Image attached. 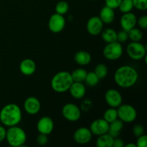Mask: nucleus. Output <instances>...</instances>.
Instances as JSON below:
<instances>
[{
	"label": "nucleus",
	"instance_id": "1",
	"mask_svg": "<svg viewBox=\"0 0 147 147\" xmlns=\"http://www.w3.org/2000/svg\"><path fill=\"white\" fill-rule=\"evenodd\" d=\"M139 79L138 72L130 65L119 67L114 73L115 83L123 88H129L134 86Z\"/></svg>",
	"mask_w": 147,
	"mask_h": 147
},
{
	"label": "nucleus",
	"instance_id": "2",
	"mask_svg": "<svg viewBox=\"0 0 147 147\" xmlns=\"http://www.w3.org/2000/svg\"><path fill=\"white\" fill-rule=\"evenodd\" d=\"M21 120L22 111L17 104H7L0 111V122L4 126L8 127L17 126Z\"/></svg>",
	"mask_w": 147,
	"mask_h": 147
},
{
	"label": "nucleus",
	"instance_id": "3",
	"mask_svg": "<svg viewBox=\"0 0 147 147\" xmlns=\"http://www.w3.org/2000/svg\"><path fill=\"white\" fill-rule=\"evenodd\" d=\"M73 83L70 73L67 71H60L56 73L51 80V87L57 93H65L70 88Z\"/></svg>",
	"mask_w": 147,
	"mask_h": 147
},
{
	"label": "nucleus",
	"instance_id": "4",
	"mask_svg": "<svg viewBox=\"0 0 147 147\" xmlns=\"http://www.w3.org/2000/svg\"><path fill=\"white\" fill-rule=\"evenodd\" d=\"M7 143L13 147H22L27 141V134L22 128L17 126L9 127L6 134Z\"/></svg>",
	"mask_w": 147,
	"mask_h": 147
},
{
	"label": "nucleus",
	"instance_id": "5",
	"mask_svg": "<svg viewBox=\"0 0 147 147\" xmlns=\"http://www.w3.org/2000/svg\"><path fill=\"white\" fill-rule=\"evenodd\" d=\"M118 119L123 123H131L137 117V111L134 106L129 104H121L117 108Z\"/></svg>",
	"mask_w": 147,
	"mask_h": 147
},
{
	"label": "nucleus",
	"instance_id": "6",
	"mask_svg": "<svg viewBox=\"0 0 147 147\" xmlns=\"http://www.w3.org/2000/svg\"><path fill=\"white\" fill-rule=\"evenodd\" d=\"M103 56L109 60H116L123 54V47L121 42L116 41L107 43L103 50Z\"/></svg>",
	"mask_w": 147,
	"mask_h": 147
},
{
	"label": "nucleus",
	"instance_id": "7",
	"mask_svg": "<svg viewBox=\"0 0 147 147\" xmlns=\"http://www.w3.org/2000/svg\"><path fill=\"white\" fill-rule=\"evenodd\" d=\"M126 52L129 57L134 60H140L146 55V48L140 42H131L128 45Z\"/></svg>",
	"mask_w": 147,
	"mask_h": 147
},
{
	"label": "nucleus",
	"instance_id": "8",
	"mask_svg": "<svg viewBox=\"0 0 147 147\" xmlns=\"http://www.w3.org/2000/svg\"><path fill=\"white\" fill-rule=\"evenodd\" d=\"M62 113L65 119L71 122L77 121L81 116L80 109L74 103H69L65 105L62 109Z\"/></svg>",
	"mask_w": 147,
	"mask_h": 147
},
{
	"label": "nucleus",
	"instance_id": "9",
	"mask_svg": "<svg viewBox=\"0 0 147 147\" xmlns=\"http://www.w3.org/2000/svg\"><path fill=\"white\" fill-rule=\"evenodd\" d=\"M65 19L63 15L55 13L49 19L48 27L53 33H59L63 30L65 26Z\"/></svg>",
	"mask_w": 147,
	"mask_h": 147
},
{
	"label": "nucleus",
	"instance_id": "10",
	"mask_svg": "<svg viewBox=\"0 0 147 147\" xmlns=\"http://www.w3.org/2000/svg\"><path fill=\"white\" fill-rule=\"evenodd\" d=\"M93 134L88 128L80 127L75 131L73 139L79 144H86L91 141Z\"/></svg>",
	"mask_w": 147,
	"mask_h": 147
},
{
	"label": "nucleus",
	"instance_id": "11",
	"mask_svg": "<svg viewBox=\"0 0 147 147\" xmlns=\"http://www.w3.org/2000/svg\"><path fill=\"white\" fill-rule=\"evenodd\" d=\"M105 100L110 107L118 108L122 103V96L116 89H109L105 94Z\"/></svg>",
	"mask_w": 147,
	"mask_h": 147
},
{
	"label": "nucleus",
	"instance_id": "12",
	"mask_svg": "<svg viewBox=\"0 0 147 147\" xmlns=\"http://www.w3.org/2000/svg\"><path fill=\"white\" fill-rule=\"evenodd\" d=\"M109 128V123H108L104 119H98L92 122L89 129L91 131L92 134L98 136L108 133Z\"/></svg>",
	"mask_w": 147,
	"mask_h": 147
},
{
	"label": "nucleus",
	"instance_id": "13",
	"mask_svg": "<svg viewBox=\"0 0 147 147\" xmlns=\"http://www.w3.org/2000/svg\"><path fill=\"white\" fill-rule=\"evenodd\" d=\"M88 32L93 36L100 34L103 28V22L99 17H92L88 20L86 24Z\"/></svg>",
	"mask_w": 147,
	"mask_h": 147
},
{
	"label": "nucleus",
	"instance_id": "14",
	"mask_svg": "<svg viewBox=\"0 0 147 147\" xmlns=\"http://www.w3.org/2000/svg\"><path fill=\"white\" fill-rule=\"evenodd\" d=\"M37 129L40 134L49 135L54 129V122L48 116H43L37 123Z\"/></svg>",
	"mask_w": 147,
	"mask_h": 147
},
{
	"label": "nucleus",
	"instance_id": "15",
	"mask_svg": "<svg viewBox=\"0 0 147 147\" xmlns=\"http://www.w3.org/2000/svg\"><path fill=\"white\" fill-rule=\"evenodd\" d=\"M120 24L122 30L129 32L132 28L136 27L137 24V18L136 15L131 11L123 13V15L121 17Z\"/></svg>",
	"mask_w": 147,
	"mask_h": 147
},
{
	"label": "nucleus",
	"instance_id": "16",
	"mask_svg": "<svg viewBox=\"0 0 147 147\" xmlns=\"http://www.w3.org/2000/svg\"><path fill=\"white\" fill-rule=\"evenodd\" d=\"M41 109L40 102L37 98L29 97L24 100V109L28 114L36 115L39 113Z\"/></svg>",
	"mask_w": 147,
	"mask_h": 147
},
{
	"label": "nucleus",
	"instance_id": "17",
	"mask_svg": "<svg viewBox=\"0 0 147 147\" xmlns=\"http://www.w3.org/2000/svg\"><path fill=\"white\" fill-rule=\"evenodd\" d=\"M68 90L70 91L72 97L76 99H80L84 97L86 91V87L83 84V83L74 81L71 84Z\"/></svg>",
	"mask_w": 147,
	"mask_h": 147
},
{
	"label": "nucleus",
	"instance_id": "18",
	"mask_svg": "<svg viewBox=\"0 0 147 147\" xmlns=\"http://www.w3.org/2000/svg\"><path fill=\"white\" fill-rule=\"evenodd\" d=\"M20 70L24 76H31L34 74L36 70V64L32 59L27 58L20 63Z\"/></svg>",
	"mask_w": 147,
	"mask_h": 147
},
{
	"label": "nucleus",
	"instance_id": "19",
	"mask_svg": "<svg viewBox=\"0 0 147 147\" xmlns=\"http://www.w3.org/2000/svg\"><path fill=\"white\" fill-rule=\"evenodd\" d=\"M99 17L103 22V24H111L114 21L115 12L113 9L105 6L100 10Z\"/></svg>",
	"mask_w": 147,
	"mask_h": 147
},
{
	"label": "nucleus",
	"instance_id": "20",
	"mask_svg": "<svg viewBox=\"0 0 147 147\" xmlns=\"http://www.w3.org/2000/svg\"><path fill=\"white\" fill-rule=\"evenodd\" d=\"M123 128V122L120 119H116L114 121L109 123V128L108 133L113 138L119 137Z\"/></svg>",
	"mask_w": 147,
	"mask_h": 147
},
{
	"label": "nucleus",
	"instance_id": "21",
	"mask_svg": "<svg viewBox=\"0 0 147 147\" xmlns=\"http://www.w3.org/2000/svg\"><path fill=\"white\" fill-rule=\"evenodd\" d=\"M75 61L80 65H87L91 62V55L87 51L81 50L78 51L75 55Z\"/></svg>",
	"mask_w": 147,
	"mask_h": 147
},
{
	"label": "nucleus",
	"instance_id": "22",
	"mask_svg": "<svg viewBox=\"0 0 147 147\" xmlns=\"http://www.w3.org/2000/svg\"><path fill=\"white\" fill-rule=\"evenodd\" d=\"M113 139L109 133L104 134L98 136L96 140V146L98 147H112Z\"/></svg>",
	"mask_w": 147,
	"mask_h": 147
},
{
	"label": "nucleus",
	"instance_id": "23",
	"mask_svg": "<svg viewBox=\"0 0 147 147\" xmlns=\"http://www.w3.org/2000/svg\"><path fill=\"white\" fill-rule=\"evenodd\" d=\"M101 37L103 41L106 42V43L113 42L117 41V32L111 28H107L101 32Z\"/></svg>",
	"mask_w": 147,
	"mask_h": 147
},
{
	"label": "nucleus",
	"instance_id": "24",
	"mask_svg": "<svg viewBox=\"0 0 147 147\" xmlns=\"http://www.w3.org/2000/svg\"><path fill=\"white\" fill-rule=\"evenodd\" d=\"M87 73L88 72L84 68H77L73 70V73H71L70 74H71L73 81L83 83V81H85Z\"/></svg>",
	"mask_w": 147,
	"mask_h": 147
},
{
	"label": "nucleus",
	"instance_id": "25",
	"mask_svg": "<svg viewBox=\"0 0 147 147\" xmlns=\"http://www.w3.org/2000/svg\"><path fill=\"white\" fill-rule=\"evenodd\" d=\"M103 119L109 123L118 119L117 109L112 107L108 109L103 113Z\"/></svg>",
	"mask_w": 147,
	"mask_h": 147
},
{
	"label": "nucleus",
	"instance_id": "26",
	"mask_svg": "<svg viewBox=\"0 0 147 147\" xmlns=\"http://www.w3.org/2000/svg\"><path fill=\"white\" fill-rule=\"evenodd\" d=\"M129 39L132 42H140L143 38V33L140 29L134 27L128 32Z\"/></svg>",
	"mask_w": 147,
	"mask_h": 147
},
{
	"label": "nucleus",
	"instance_id": "27",
	"mask_svg": "<svg viewBox=\"0 0 147 147\" xmlns=\"http://www.w3.org/2000/svg\"><path fill=\"white\" fill-rule=\"evenodd\" d=\"M95 74L97 76L99 80H102V79L105 78L106 76L108 75V67L103 63H100V64L97 65L96 67H95V70L93 71Z\"/></svg>",
	"mask_w": 147,
	"mask_h": 147
},
{
	"label": "nucleus",
	"instance_id": "28",
	"mask_svg": "<svg viewBox=\"0 0 147 147\" xmlns=\"http://www.w3.org/2000/svg\"><path fill=\"white\" fill-rule=\"evenodd\" d=\"M118 8L123 13L130 12L134 8L133 1L132 0H121Z\"/></svg>",
	"mask_w": 147,
	"mask_h": 147
},
{
	"label": "nucleus",
	"instance_id": "29",
	"mask_svg": "<svg viewBox=\"0 0 147 147\" xmlns=\"http://www.w3.org/2000/svg\"><path fill=\"white\" fill-rule=\"evenodd\" d=\"M99 80H100L97 77V76L95 74L94 72L88 73L86 79H85V82L86 83V84L89 86H91V87L96 86L99 83Z\"/></svg>",
	"mask_w": 147,
	"mask_h": 147
},
{
	"label": "nucleus",
	"instance_id": "30",
	"mask_svg": "<svg viewBox=\"0 0 147 147\" xmlns=\"http://www.w3.org/2000/svg\"><path fill=\"white\" fill-rule=\"evenodd\" d=\"M69 10V4L65 1H60L56 4L55 6V11L57 14H66Z\"/></svg>",
	"mask_w": 147,
	"mask_h": 147
},
{
	"label": "nucleus",
	"instance_id": "31",
	"mask_svg": "<svg viewBox=\"0 0 147 147\" xmlns=\"http://www.w3.org/2000/svg\"><path fill=\"white\" fill-rule=\"evenodd\" d=\"M134 7L140 11L147 9V0H132Z\"/></svg>",
	"mask_w": 147,
	"mask_h": 147
},
{
	"label": "nucleus",
	"instance_id": "32",
	"mask_svg": "<svg viewBox=\"0 0 147 147\" xmlns=\"http://www.w3.org/2000/svg\"><path fill=\"white\" fill-rule=\"evenodd\" d=\"M117 42H124L129 39V35H128V32L122 30L121 31L117 32Z\"/></svg>",
	"mask_w": 147,
	"mask_h": 147
},
{
	"label": "nucleus",
	"instance_id": "33",
	"mask_svg": "<svg viewBox=\"0 0 147 147\" xmlns=\"http://www.w3.org/2000/svg\"><path fill=\"white\" fill-rule=\"evenodd\" d=\"M144 129L142 124H136L133 127V134L136 137L142 136L144 134Z\"/></svg>",
	"mask_w": 147,
	"mask_h": 147
},
{
	"label": "nucleus",
	"instance_id": "34",
	"mask_svg": "<svg viewBox=\"0 0 147 147\" xmlns=\"http://www.w3.org/2000/svg\"><path fill=\"white\" fill-rule=\"evenodd\" d=\"M36 142L40 146H44L48 142V137L47 135L43 134H40L36 138Z\"/></svg>",
	"mask_w": 147,
	"mask_h": 147
},
{
	"label": "nucleus",
	"instance_id": "35",
	"mask_svg": "<svg viewBox=\"0 0 147 147\" xmlns=\"http://www.w3.org/2000/svg\"><path fill=\"white\" fill-rule=\"evenodd\" d=\"M136 141V147H146L147 146V136L145 134L137 137Z\"/></svg>",
	"mask_w": 147,
	"mask_h": 147
},
{
	"label": "nucleus",
	"instance_id": "36",
	"mask_svg": "<svg viewBox=\"0 0 147 147\" xmlns=\"http://www.w3.org/2000/svg\"><path fill=\"white\" fill-rule=\"evenodd\" d=\"M121 1V0H105V4L106 6L114 9L119 7Z\"/></svg>",
	"mask_w": 147,
	"mask_h": 147
},
{
	"label": "nucleus",
	"instance_id": "37",
	"mask_svg": "<svg viewBox=\"0 0 147 147\" xmlns=\"http://www.w3.org/2000/svg\"><path fill=\"white\" fill-rule=\"evenodd\" d=\"M137 23L140 28L143 29V30H146L147 29V17L146 16H142V17H139V20H137Z\"/></svg>",
	"mask_w": 147,
	"mask_h": 147
},
{
	"label": "nucleus",
	"instance_id": "38",
	"mask_svg": "<svg viewBox=\"0 0 147 147\" xmlns=\"http://www.w3.org/2000/svg\"><path fill=\"white\" fill-rule=\"evenodd\" d=\"M113 147H123L124 146V142L119 137H116L113 139Z\"/></svg>",
	"mask_w": 147,
	"mask_h": 147
},
{
	"label": "nucleus",
	"instance_id": "39",
	"mask_svg": "<svg viewBox=\"0 0 147 147\" xmlns=\"http://www.w3.org/2000/svg\"><path fill=\"white\" fill-rule=\"evenodd\" d=\"M6 134H7V130L5 128L2 126H0V143L6 139Z\"/></svg>",
	"mask_w": 147,
	"mask_h": 147
},
{
	"label": "nucleus",
	"instance_id": "40",
	"mask_svg": "<svg viewBox=\"0 0 147 147\" xmlns=\"http://www.w3.org/2000/svg\"><path fill=\"white\" fill-rule=\"evenodd\" d=\"M125 147H136V144L134 143H129L126 145H125Z\"/></svg>",
	"mask_w": 147,
	"mask_h": 147
}]
</instances>
